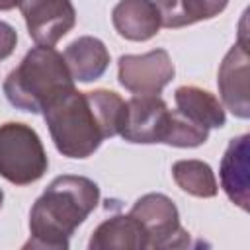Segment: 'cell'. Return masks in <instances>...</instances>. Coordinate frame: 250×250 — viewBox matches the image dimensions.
<instances>
[{
	"label": "cell",
	"mask_w": 250,
	"mask_h": 250,
	"mask_svg": "<svg viewBox=\"0 0 250 250\" xmlns=\"http://www.w3.org/2000/svg\"><path fill=\"white\" fill-rule=\"evenodd\" d=\"M125 111L127 102L113 90L78 92L72 88L45 105L41 113L62 156L88 158L104 139L119 135Z\"/></svg>",
	"instance_id": "6da1fadb"
},
{
	"label": "cell",
	"mask_w": 250,
	"mask_h": 250,
	"mask_svg": "<svg viewBox=\"0 0 250 250\" xmlns=\"http://www.w3.org/2000/svg\"><path fill=\"white\" fill-rule=\"evenodd\" d=\"M100 203V188L86 176H57L29 211V240L23 248L66 250L72 232Z\"/></svg>",
	"instance_id": "7a4b0ae2"
},
{
	"label": "cell",
	"mask_w": 250,
	"mask_h": 250,
	"mask_svg": "<svg viewBox=\"0 0 250 250\" xmlns=\"http://www.w3.org/2000/svg\"><path fill=\"white\" fill-rule=\"evenodd\" d=\"M74 88L64 57L47 45H37L25 53L21 62L6 76L2 90L8 102L29 113L43 111L55 98Z\"/></svg>",
	"instance_id": "3957f363"
},
{
	"label": "cell",
	"mask_w": 250,
	"mask_h": 250,
	"mask_svg": "<svg viewBox=\"0 0 250 250\" xmlns=\"http://www.w3.org/2000/svg\"><path fill=\"white\" fill-rule=\"evenodd\" d=\"M49 158L37 131L25 123L0 125V176L16 186H27L43 178Z\"/></svg>",
	"instance_id": "277c9868"
},
{
	"label": "cell",
	"mask_w": 250,
	"mask_h": 250,
	"mask_svg": "<svg viewBox=\"0 0 250 250\" xmlns=\"http://www.w3.org/2000/svg\"><path fill=\"white\" fill-rule=\"evenodd\" d=\"M129 215H133L145 229L146 248L189 246V232L182 229L178 207L168 195L146 193L133 203Z\"/></svg>",
	"instance_id": "5b68a950"
},
{
	"label": "cell",
	"mask_w": 250,
	"mask_h": 250,
	"mask_svg": "<svg viewBox=\"0 0 250 250\" xmlns=\"http://www.w3.org/2000/svg\"><path fill=\"white\" fill-rule=\"evenodd\" d=\"M174 74V62L164 49H152L143 55H123L117 62L119 84L135 96H158Z\"/></svg>",
	"instance_id": "8992f818"
},
{
	"label": "cell",
	"mask_w": 250,
	"mask_h": 250,
	"mask_svg": "<svg viewBox=\"0 0 250 250\" xmlns=\"http://www.w3.org/2000/svg\"><path fill=\"white\" fill-rule=\"evenodd\" d=\"M18 8L37 45L53 47L76 23V10L70 0H20Z\"/></svg>",
	"instance_id": "52a82bcc"
},
{
	"label": "cell",
	"mask_w": 250,
	"mask_h": 250,
	"mask_svg": "<svg viewBox=\"0 0 250 250\" xmlns=\"http://www.w3.org/2000/svg\"><path fill=\"white\" fill-rule=\"evenodd\" d=\"M170 125V109L160 96H133L127 102L119 135L137 145L164 143Z\"/></svg>",
	"instance_id": "ba28073f"
},
{
	"label": "cell",
	"mask_w": 250,
	"mask_h": 250,
	"mask_svg": "<svg viewBox=\"0 0 250 250\" xmlns=\"http://www.w3.org/2000/svg\"><path fill=\"white\" fill-rule=\"evenodd\" d=\"M219 94L225 104V107L240 117H250V100H248V47L244 39V31L240 33V39L236 45L230 47V51L225 55L221 66H219Z\"/></svg>",
	"instance_id": "9c48e42d"
},
{
	"label": "cell",
	"mask_w": 250,
	"mask_h": 250,
	"mask_svg": "<svg viewBox=\"0 0 250 250\" xmlns=\"http://www.w3.org/2000/svg\"><path fill=\"white\" fill-rule=\"evenodd\" d=\"M248 141L250 137L244 133L240 137L230 139L219 166L221 188L227 197L238 205L242 211H248L250 203V178H248Z\"/></svg>",
	"instance_id": "30bf717a"
},
{
	"label": "cell",
	"mask_w": 250,
	"mask_h": 250,
	"mask_svg": "<svg viewBox=\"0 0 250 250\" xmlns=\"http://www.w3.org/2000/svg\"><path fill=\"white\" fill-rule=\"evenodd\" d=\"M111 23L129 41H148L162 27L154 0H119L111 12Z\"/></svg>",
	"instance_id": "8fae6325"
},
{
	"label": "cell",
	"mask_w": 250,
	"mask_h": 250,
	"mask_svg": "<svg viewBox=\"0 0 250 250\" xmlns=\"http://www.w3.org/2000/svg\"><path fill=\"white\" fill-rule=\"evenodd\" d=\"M64 62L72 80L92 82L98 80L109 66V51L102 39L92 35H82L68 43L62 53Z\"/></svg>",
	"instance_id": "7c38bea8"
},
{
	"label": "cell",
	"mask_w": 250,
	"mask_h": 250,
	"mask_svg": "<svg viewBox=\"0 0 250 250\" xmlns=\"http://www.w3.org/2000/svg\"><path fill=\"white\" fill-rule=\"evenodd\" d=\"M90 250H145L146 234L133 215H113L105 219L90 236Z\"/></svg>",
	"instance_id": "4fadbf2b"
},
{
	"label": "cell",
	"mask_w": 250,
	"mask_h": 250,
	"mask_svg": "<svg viewBox=\"0 0 250 250\" xmlns=\"http://www.w3.org/2000/svg\"><path fill=\"white\" fill-rule=\"evenodd\" d=\"M174 100H176V109L201 127L221 129L227 121L223 104L203 88L180 86L174 92Z\"/></svg>",
	"instance_id": "5bb4252c"
},
{
	"label": "cell",
	"mask_w": 250,
	"mask_h": 250,
	"mask_svg": "<svg viewBox=\"0 0 250 250\" xmlns=\"http://www.w3.org/2000/svg\"><path fill=\"white\" fill-rule=\"evenodd\" d=\"M229 0H156L164 27L178 29L219 16Z\"/></svg>",
	"instance_id": "9a60e30c"
},
{
	"label": "cell",
	"mask_w": 250,
	"mask_h": 250,
	"mask_svg": "<svg viewBox=\"0 0 250 250\" xmlns=\"http://www.w3.org/2000/svg\"><path fill=\"white\" fill-rule=\"evenodd\" d=\"M172 178L178 184V188L193 197H215L219 191L215 174L211 166L203 160H178L172 166Z\"/></svg>",
	"instance_id": "2e32d148"
},
{
	"label": "cell",
	"mask_w": 250,
	"mask_h": 250,
	"mask_svg": "<svg viewBox=\"0 0 250 250\" xmlns=\"http://www.w3.org/2000/svg\"><path fill=\"white\" fill-rule=\"evenodd\" d=\"M209 137V129L193 123L178 109H170V125L164 137V145L180 146V148H193L201 146Z\"/></svg>",
	"instance_id": "e0dca14e"
},
{
	"label": "cell",
	"mask_w": 250,
	"mask_h": 250,
	"mask_svg": "<svg viewBox=\"0 0 250 250\" xmlns=\"http://www.w3.org/2000/svg\"><path fill=\"white\" fill-rule=\"evenodd\" d=\"M16 43H18L16 29L10 23H6V21L0 20V61L6 59V57H10L14 53Z\"/></svg>",
	"instance_id": "ac0fdd59"
},
{
	"label": "cell",
	"mask_w": 250,
	"mask_h": 250,
	"mask_svg": "<svg viewBox=\"0 0 250 250\" xmlns=\"http://www.w3.org/2000/svg\"><path fill=\"white\" fill-rule=\"evenodd\" d=\"M20 6V0H0V10H14Z\"/></svg>",
	"instance_id": "d6986e66"
},
{
	"label": "cell",
	"mask_w": 250,
	"mask_h": 250,
	"mask_svg": "<svg viewBox=\"0 0 250 250\" xmlns=\"http://www.w3.org/2000/svg\"><path fill=\"white\" fill-rule=\"evenodd\" d=\"M2 201H4V193H2V189H0V207H2Z\"/></svg>",
	"instance_id": "ffe728a7"
}]
</instances>
